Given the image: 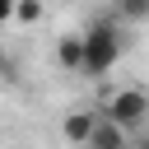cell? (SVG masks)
Returning <instances> with one entry per match:
<instances>
[{
	"instance_id": "cell-5",
	"label": "cell",
	"mask_w": 149,
	"mask_h": 149,
	"mask_svg": "<svg viewBox=\"0 0 149 149\" xmlns=\"http://www.w3.org/2000/svg\"><path fill=\"white\" fill-rule=\"evenodd\" d=\"M56 61H61L65 70H84V33H79V37H74V33L61 37V42H56Z\"/></svg>"
},
{
	"instance_id": "cell-3",
	"label": "cell",
	"mask_w": 149,
	"mask_h": 149,
	"mask_svg": "<svg viewBox=\"0 0 149 149\" xmlns=\"http://www.w3.org/2000/svg\"><path fill=\"white\" fill-rule=\"evenodd\" d=\"M88 149H126V126H116L112 116H102L88 135Z\"/></svg>"
},
{
	"instance_id": "cell-1",
	"label": "cell",
	"mask_w": 149,
	"mask_h": 149,
	"mask_svg": "<svg viewBox=\"0 0 149 149\" xmlns=\"http://www.w3.org/2000/svg\"><path fill=\"white\" fill-rule=\"evenodd\" d=\"M116 56H121V37H116V28L102 19V23H93L88 33H84V70L88 74H107L112 65H116Z\"/></svg>"
},
{
	"instance_id": "cell-4",
	"label": "cell",
	"mask_w": 149,
	"mask_h": 149,
	"mask_svg": "<svg viewBox=\"0 0 149 149\" xmlns=\"http://www.w3.org/2000/svg\"><path fill=\"white\" fill-rule=\"evenodd\" d=\"M93 126H98V116H88V112H70V116L61 121V135H65L70 144H88Z\"/></svg>"
},
{
	"instance_id": "cell-9",
	"label": "cell",
	"mask_w": 149,
	"mask_h": 149,
	"mask_svg": "<svg viewBox=\"0 0 149 149\" xmlns=\"http://www.w3.org/2000/svg\"><path fill=\"white\" fill-rule=\"evenodd\" d=\"M140 149H149V140H140Z\"/></svg>"
},
{
	"instance_id": "cell-6",
	"label": "cell",
	"mask_w": 149,
	"mask_h": 149,
	"mask_svg": "<svg viewBox=\"0 0 149 149\" xmlns=\"http://www.w3.org/2000/svg\"><path fill=\"white\" fill-rule=\"evenodd\" d=\"M121 19H149V0H116Z\"/></svg>"
},
{
	"instance_id": "cell-2",
	"label": "cell",
	"mask_w": 149,
	"mask_h": 149,
	"mask_svg": "<svg viewBox=\"0 0 149 149\" xmlns=\"http://www.w3.org/2000/svg\"><path fill=\"white\" fill-rule=\"evenodd\" d=\"M107 116H112L116 126H126V130L144 126V116H149V93H140V88H116V93L107 98Z\"/></svg>"
},
{
	"instance_id": "cell-8",
	"label": "cell",
	"mask_w": 149,
	"mask_h": 149,
	"mask_svg": "<svg viewBox=\"0 0 149 149\" xmlns=\"http://www.w3.org/2000/svg\"><path fill=\"white\" fill-rule=\"evenodd\" d=\"M14 9H19V0H0V23H5V19H14Z\"/></svg>"
},
{
	"instance_id": "cell-7",
	"label": "cell",
	"mask_w": 149,
	"mask_h": 149,
	"mask_svg": "<svg viewBox=\"0 0 149 149\" xmlns=\"http://www.w3.org/2000/svg\"><path fill=\"white\" fill-rule=\"evenodd\" d=\"M14 19H23V23H37V19H42V5H37V0H19Z\"/></svg>"
}]
</instances>
